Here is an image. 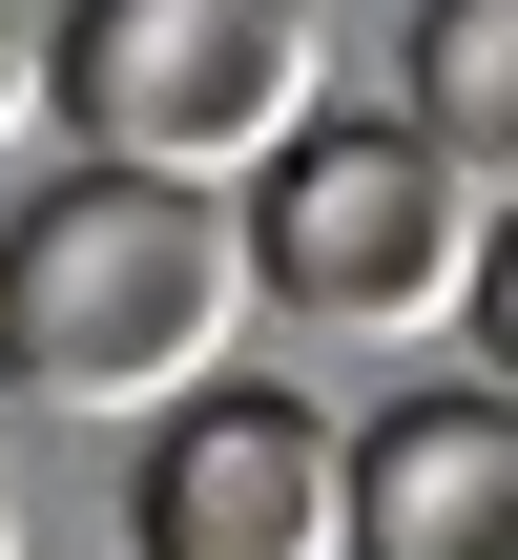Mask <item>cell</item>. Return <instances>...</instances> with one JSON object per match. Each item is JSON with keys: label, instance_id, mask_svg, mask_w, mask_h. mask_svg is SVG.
I'll use <instances>...</instances> for the list:
<instances>
[{"label": "cell", "instance_id": "cell-9", "mask_svg": "<svg viewBox=\"0 0 518 560\" xmlns=\"http://www.w3.org/2000/svg\"><path fill=\"white\" fill-rule=\"evenodd\" d=\"M0 560H21V499H0Z\"/></svg>", "mask_w": 518, "mask_h": 560}, {"label": "cell", "instance_id": "cell-5", "mask_svg": "<svg viewBox=\"0 0 518 560\" xmlns=\"http://www.w3.org/2000/svg\"><path fill=\"white\" fill-rule=\"evenodd\" d=\"M353 560H518V395L436 374L353 416Z\"/></svg>", "mask_w": 518, "mask_h": 560}, {"label": "cell", "instance_id": "cell-1", "mask_svg": "<svg viewBox=\"0 0 518 560\" xmlns=\"http://www.w3.org/2000/svg\"><path fill=\"white\" fill-rule=\"evenodd\" d=\"M249 332V229L228 187H145V166H62L0 208V374L42 416H166L208 395Z\"/></svg>", "mask_w": 518, "mask_h": 560}, {"label": "cell", "instance_id": "cell-6", "mask_svg": "<svg viewBox=\"0 0 518 560\" xmlns=\"http://www.w3.org/2000/svg\"><path fill=\"white\" fill-rule=\"evenodd\" d=\"M395 125H415L478 208H518V0H415V42H395Z\"/></svg>", "mask_w": 518, "mask_h": 560}, {"label": "cell", "instance_id": "cell-8", "mask_svg": "<svg viewBox=\"0 0 518 560\" xmlns=\"http://www.w3.org/2000/svg\"><path fill=\"white\" fill-rule=\"evenodd\" d=\"M21 104H42V21L0 0V145H21Z\"/></svg>", "mask_w": 518, "mask_h": 560}, {"label": "cell", "instance_id": "cell-4", "mask_svg": "<svg viewBox=\"0 0 518 560\" xmlns=\"http://www.w3.org/2000/svg\"><path fill=\"white\" fill-rule=\"evenodd\" d=\"M125 560H353V416H311L270 374L166 395L145 478H125Z\"/></svg>", "mask_w": 518, "mask_h": 560}, {"label": "cell", "instance_id": "cell-3", "mask_svg": "<svg viewBox=\"0 0 518 560\" xmlns=\"http://www.w3.org/2000/svg\"><path fill=\"white\" fill-rule=\"evenodd\" d=\"M42 104H62L83 166L249 187V166L332 104V42H311V0H62V21H42Z\"/></svg>", "mask_w": 518, "mask_h": 560}, {"label": "cell", "instance_id": "cell-2", "mask_svg": "<svg viewBox=\"0 0 518 560\" xmlns=\"http://www.w3.org/2000/svg\"><path fill=\"white\" fill-rule=\"evenodd\" d=\"M228 229H249V312H291V332H332V353H415V332L478 312V229H498V208H478L415 125L311 104V125L228 187Z\"/></svg>", "mask_w": 518, "mask_h": 560}, {"label": "cell", "instance_id": "cell-7", "mask_svg": "<svg viewBox=\"0 0 518 560\" xmlns=\"http://www.w3.org/2000/svg\"><path fill=\"white\" fill-rule=\"evenodd\" d=\"M457 332H478V395H518V208L478 229V312H457Z\"/></svg>", "mask_w": 518, "mask_h": 560}]
</instances>
